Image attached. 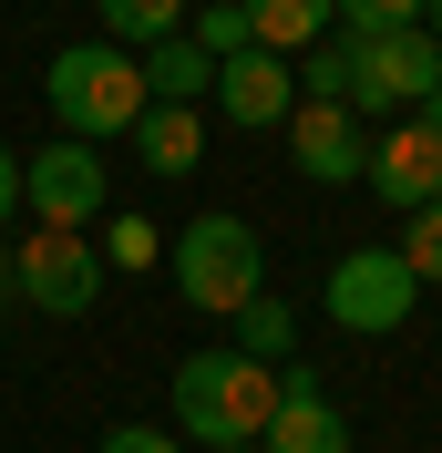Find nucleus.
I'll return each mask as SVG.
<instances>
[{"mask_svg":"<svg viewBox=\"0 0 442 453\" xmlns=\"http://www.w3.org/2000/svg\"><path fill=\"white\" fill-rule=\"evenodd\" d=\"M278 412V371L237 350H186L175 361V433L186 443H257Z\"/></svg>","mask_w":442,"mask_h":453,"instance_id":"nucleus-1","label":"nucleus"},{"mask_svg":"<svg viewBox=\"0 0 442 453\" xmlns=\"http://www.w3.org/2000/svg\"><path fill=\"white\" fill-rule=\"evenodd\" d=\"M412 299H422V279L401 268V248H350L330 268V288H319L330 330H350V340H391L401 319H412Z\"/></svg>","mask_w":442,"mask_h":453,"instance_id":"nucleus-5","label":"nucleus"},{"mask_svg":"<svg viewBox=\"0 0 442 453\" xmlns=\"http://www.w3.org/2000/svg\"><path fill=\"white\" fill-rule=\"evenodd\" d=\"M93 11H103V42H113V52H155V42L186 31V0H93Z\"/></svg>","mask_w":442,"mask_h":453,"instance_id":"nucleus-15","label":"nucleus"},{"mask_svg":"<svg viewBox=\"0 0 442 453\" xmlns=\"http://www.w3.org/2000/svg\"><path fill=\"white\" fill-rule=\"evenodd\" d=\"M42 93H52V113H62L72 144L134 134V113H144V73H134V52H113V42H72V52H52Z\"/></svg>","mask_w":442,"mask_h":453,"instance_id":"nucleus-3","label":"nucleus"},{"mask_svg":"<svg viewBox=\"0 0 442 453\" xmlns=\"http://www.w3.org/2000/svg\"><path fill=\"white\" fill-rule=\"evenodd\" d=\"M422 124H432V134H442V83H432V104H422Z\"/></svg>","mask_w":442,"mask_h":453,"instance_id":"nucleus-24","label":"nucleus"},{"mask_svg":"<svg viewBox=\"0 0 442 453\" xmlns=\"http://www.w3.org/2000/svg\"><path fill=\"white\" fill-rule=\"evenodd\" d=\"M186 11H217V0H186Z\"/></svg>","mask_w":442,"mask_h":453,"instance_id":"nucleus-27","label":"nucleus"},{"mask_svg":"<svg viewBox=\"0 0 442 453\" xmlns=\"http://www.w3.org/2000/svg\"><path fill=\"white\" fill-rule=\"evenodd\" d=\"M206 104H217L226 124H248V134H257V124H288V113H299V83H288V62H278V52H257V42H248V52L217 62Z\"/></svg>","mask_w":442,"mask_h":453,"instance_id":"nucleus-10","label":"nucleus"},{"mask_svg":"<svg viewBox=\"0 0 442 453\" xmlns=\"http://www.w3.org/2000/svg\"><path fill=\"white\" fill-rule=\"evenodd\" d=\"M186 42L206 62H226V52H248V11H237V0H217V11H186Z\"/></svg>","mask_w":442,"mask_h":453,"instance_id":"nucleus-17","label":"nucleus"},{"mask_svg":"<svg viewBox=\"0 0 442 453\" xmlns=\"http://www.w3.org/2000/svg\"><path fill=\"white\" fill-rule=\"evenodd\" d=\"M206 453H257V443H206Z\"/></svg>","mask_w":442,"mask_h":453,"instance_id":"nucleus-26","label":"nucleus"},{"mask_svg":"<svg viewBox=\"0 0 442 453\" xmlns=\"http://www.w3.org/2000/svg\"><path fill=\"white\" fill-rule=\"evenodd\" d=\"M360 175L381 186V206H401V217H412V206L442 196V134L422 124V113H401L391 134H370V165H360Z\"/></svg>","mask_w":442,"mask_h":453,"instance_id":"nucleus-8","label":"nucleus"},{"mask_svg":"<svg viewBox=\"0 0 442 453\" xmlns=\"http://www.w3.org/2000/svg\"><path fill=\"white\" fill-rule=\"evenodd\" d=\"M237 11H248V42H257V52H278V62H288V52H319L330 21H339L330 0H237Z\"/></svg>","mask_w":442,"mask_h":453,"instance_id":"nucleus-13","label":"nucleus"},{"mask_svg":"<svg viewBox=\"0 0 442 453\" xmlns=\"http://www.w3.org/2000/svg\"><path fill=\"white\" fill-rule=\"evenodd\" d=\"M11 206H21V155L0 144V226H11Z\"/></svg>","mask_w":442,"mask_h":453,"instance_id":"nucleus-22","label":"nucleus"},{"mask_svg":"<svg viewBox=\"0 0 442 453\" xmlns=\"http://www.w3.org/2000/svg\"><path fill=\"white\" fill-rule=\"evenodd\" d=\"M288 350H299V310H288V299H278V288H257L248 310H237V361H288Z\"/></svg>","mask_w":442,"mask_h":453,"instance_id":"nucleus-16","label":"nucleus"},{"mask_svg":"<svg viewBox=\"0 0 442 453\" xmlns=\"http://www.w3.org/2000/svg\"><path fill=\"white\" fill-rule=\"evenodd\" d=\"M11 299H21V288H11V248H0V310H11Z\"/></svg>","mask_w":442,"mask_h":453,"instance_id":"nucleus-23","label":"nucleus"},{"mask_svg":"<svg viewBox=\"0 0 442 453\" xmlns=\"http://www.w3.org/2000/svg\"><path fill=\"white\" fill-rule=\"evenodd\" d=\"M134 73H144V104H206V83H217V62L195 52L186 31L155 42V52H134Z\"/></svg>","mask_w":442,"mask_h":453,"instance_id":"nucleus-14","label":"nucleus"},{"mask_svg":"<svg viewBox=\"0 0 442 453\" xmlns=\"http://www.w3.org/2000/svg\"><path fill=\"white\" fill-rule=\"evenodd\" d=\"M134 155L155 175H195V165H206V113H195V104H144L134 113Z\"/></svg>","mask_w":442,"mask_h":453,"instance_id":"nucleus-12","label":"nucleus"},{"mask_svg":"<svg viewBox=\"0 0 442 453\" xmlns=\"http://www.w3.org/2000/svg\"><path fill=\"white\" fill-rule=\"evenodd\" d=\"M330 11H339V31H422L432 0H330Z\"/></svg>","mask_w":442,"mask_h":453,"instance_id":"nucleus-19","label":"nucleus"},{"mask_svg":"<svg viewBox=\"0 0 442 453\" xmlns=\"http://www.w3.org/2000/svg\"><path fill=\"white\" fill-rule=\"evenodd\" d=\"M257 453H350L339 402L319 392L299 361H278V412H268V433H257Z\"/></svg>","mask_w":442,"mask_h":453,"instance_id":"nucleus-9","label":"nucleus"},{"mask_svg":"<svg viewBox=\"0 0 442 453\" xmlns=\"http://www.w3.org/2000/svg\"><path fill=\"white\" fill-rule=\"evenodd\" d=\"M175 288H186V310H206V319H237L268 288V248H257V226L248 217H195L186 237H175Z\"/></svg>","mask_w":442,"mask_h":453,"instance_id":"nucleus-4","label":"nucleus"},{"mask_svg":"<svg viewBox=\"0 0 442 453\" xmlns=\"http://www.w3.org/2000/svg\"><path fill=\"white\" fill-rule=\"evenodd\" d=\"M93 453H186V443H165V433H155V423H113V433H103V443H93Z\"/></svg>","mask_w":442,"mask_h":453,"instance_id":"nucleus-21","label":"nucleus"},{"mask_svg":"<svg viewBox=\"0 0 442 453\" xmlns=\"http://www.w3.org/2000/svg\"><path fill=\"white\" fill-rule=\"evenodd\" d=\"M401 268H412V279H442V196L401 217Z\"/></svg>","mask_w":442,"mask_h":453,"instance_id":"nucleus-18","label":"nucleus"},{"mask_svg":"<svg viewBox=\"0 0 442 453\" xmlns=\"http://www.w3.org/2000/svg\"><path fill=\"white\" fill-rule=\"evenodd\" d=\"M93 257H113V268H144V257H155V226H144V217H113Z\"/></svg>","mask_w":442,"mask_h":453,"instance_id":"nucleus-20","label":"nucleus"},{"mask_svg":"<svg viewBox=\"0 0 442 453\" xmlns=\"http://www.w3.org/2000/svg\"><path fill=\"white\" fill-rule=\"evenodd\" d=\"M422 31H432V42H442V0H432V11H422Z\"/></svg>","mask_w":442,"mask_h":453,"instance_id":"nucleus-25","label":"nucleus"},{"mask_svg":"<svg viewBox=\"0 0 442 453\" xmlns=\"http://www.w3.org/2000/svg\"><path fill=\"white\" fill-rule=\"evenodd\" d=\"M288 165H299L309 186H350V175L370 165L360 113H339V104H299V113H288Z\"/></svg>","mask_w":442,"mask_h":453,"instance_id":"nucleus-11","label":"nucleus"},{"mask_svg":"<svg viewBox=\"0 0 442 453\" xmlns=\"http://www.w3.org/2000/svg\"><path fill=\"white\" fill-rule=\"evenodd\" d=\"M21 206L42 226H72V237H93V217H103L113 206V186H103V155H93V144H42V155H31L21 165Z\"/></svg>","mask_w":442,"mask_h":453,"instance_id":"nucleus-7","label":"nucleus"},{"mask_svg":"<svg viewBox=\"0 0 442 453\" xmlns=\"http://www.w3.org/2000/svg\"><path fill=\"white\" fill-rule=\"evenodd\" d=\"M11 288H21L31 310H52V319H83L93 299H103V257H93V237H72V226H31L21 248H11Z\"/></svg>","mask_w":442,"mask_h":453,"instance_id":"nucleus-6","label":"nucleus"},{"mask_svg":"<svg viewBox=\"0 0 442 453\" xmlns=\"http://www.w3.org/2000/svg\"><path fill=\"white\" fill-rule=\"evenodd\" d=\"M330 73L339 113H422L442 83V42L432 31H330Z\"/></svg>","mask_w":442,"mask_h":453,"instance_id":"nucleus-2","label":"nucleus"}]
</instances>
